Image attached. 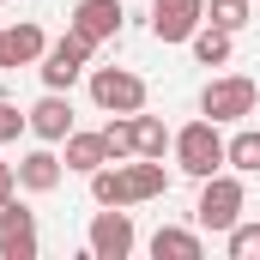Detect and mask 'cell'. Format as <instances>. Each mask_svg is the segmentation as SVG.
Here are the masks:
<instances>
[{
	"label": "cell",
	"mask_w": 260,
	"mask_h": 260,
	"mask_svg": "<svg viewBox=\"0 0 260 260\" xmlns=\"http://www.w3.org/2000/svg\"><path fill=\"white\" fill-rule=\"evenodd\" d=\"M164 194H170L164 157H121V164L91 170V200L97 206H145V200H164Z\"/></svg>",
	"instance_id": "1"
},
{
	"label": "cell",
	"mask_w": 260,
	"mask_h": 260,
	"mask_svg": "<svg viewBox=\"0 0 260 260\" xmlns=\"http://www.w3.org/2000/svg\"><path fill=\"white\" fill-rule=\"evenodd\" d=\"M170 151H176V170L194 176V182H206V176L224 170V133H218V121H206V115L188 121V127H176Z\"/></svg>",
	"instance_id": "2"
},
{
	"label": "cell",
	"mask_w": 260,
	"mask_h": 260,
	"mask_svg": "<svg viewBox=\"0 0 260 260\" xmlns=\"http://www.w3.org/2000/svg\"><path fill=\"white\" fill-rule=\"evenodd\" d=\"M242 206H248V188H242V176L218 170V176H206V182H200L194 224H200V230H218V236H224V230L242 218Z\"/></svg>",
	"instance_id": "3"
},
{
	"label": "cell",
	"mask_w": 260,
	"mask_h": 260,
	"mask_svg": "<svg viewBox=\"0 0 260 260\" xmlns=\"http://www.w3.org/2000/svg\"><path fill=\"white\" fill-rule=\"evenodd\" d=\"M254 103H260V85L248 73H224V79H212V85L200 91V115L218 121V127H224V121H248Z\"/></svg>",
	"instance_id": "4"
},
{
	"label": "cell",
	"mask_w": 260,
	"mask_h": 260,
	"mask_svg": "<svg viewBox=\"0 0 260 260\" xmlns=\"http://www.w3.org/2000/svg\"><path fill=\"white\" fill-rule=\"evenodd\" d=\"M139 248V230H133V212L127 206H97L91 230H85V254L91 260H127Z\"/></svg>",
	"instance_id": "5"
},
{
	"label": "cell",
	"mask_w": 260,
	"mask_h": 260,
	"mask_svg": "<svg viewBox=\"0 0 260 260\" xmlns=\"http://www.w3.org/2000/svg\"><path fill=\"white\" fill-rule=\"evenodd\" d=\"M145 97L151 91L133 67H91V103L103 115H133V109H145Z\"/></svg>",
	"instance_id": "6"
},
{
	"label": "cell",
	"mask_w": 260,
	"mask_h": 260,
	"mask_svg": "<svg viewBox=\"0 0 260 260\" xmlns=\"http://www.w3.org/2000/svg\"><path fill=\"white\" fill-rule=\"evenodd\" d=\"M91 55H97V43H85L79 30H67L61 43H49V49H43V61H37V73H43V85H49V91H73V85L85 79V67H91Z\"/></svg>",
	"instance_id": "7"
},
{
	"label": "cell",
	"mask_w": 260,
	"mask_h": 260,
	"mask_svg": "<svg viewBox=\"0 0 260 260\" xmlns=\"http://www.w3.org/2000/svg\"><path fill=\"white\" fill-rule=\"evenodd\" d=\"M206 24V0H151V37L157 43H188Z\"/></svg>",
	"instance_id": "8"
},
{
	"label": "cell",
	"mask_w": 260,
	"mask_h": 260,
	"mask_svg": "<svg viewBox=\"0 0 260 260\" xmlns=\"http://www.w3.org/2000/svg\"><path fill=\"white\" fill-rule=\"evenodd\" d=\"M121 18H127V12H121V0H79V6H73V18H67V30H79L85 43H97V49H103V43H115V37H121Z\"/></svg>",
	"instance_id": "9"
},
{
	"label": "cell",
	"mask_w": 260,
	"mask_h": 260,
	"mask_svg": "<svg viewBox=\"0 0 260 260\" xmlns=\"http://www.w3.org/2000/svg\"><path fill=\"white\" fill-rule=\"evenodd\" d=\"M24 121H30V139L61 145L67 133H73V97H67V91H43V97L24 109Z\"/></svg>",
	"instance_id": "10"
},
{
	"label": "cell",
	"mask_w": 260,
	"mask_h": 260,
	"mask_svg": "<svg viewBox=\"0 0 260 260\" xmlns=\"http://www.w3.org/2000/svg\"><path fill=\"white\" fill-rule=\"evenodd\" d=\"M61 176H67V157L55 151V145H43V139L18 157V188H24V194H55Z\"/></svg>",
	"instance_id": "11"
},
{
	"label": "cell",
	"mask_w": 260,
	"mask_h": 260,
	"mask_svg": "<svg viewBox=\"0 0 260 260\" xmlns=\"http://www.w3.org/2000/svg\"><path fill=\"white\" fill-rule=\"evenodd\" d=\"M49 49L43 24H0V73H18V67H37Z\"/></svg>",
	"instance_id": "12"
},
{
	"label": "cell",
	"mask_w": 260,
	"mask_h": 260,
	"mask_svg": "<svg viewBox=\"0 0 260 260\" xmlns=\"http://www.w3.org/2000/svg\"><path fill=\"white\" fill-rule=\"evenodd\" d=\"M61 157H67V170H79V176H91V170H103V164H115L109 157V139H103V127L97 133H67L61 139Z\"/></svg>",
	"instance_id": "13"
},
{
	"label": "cell",
	"mask_w": 260,
	"mask_h": 260,
	"mask_svg": "<svg viewBox=\"0 0 260 260\" xmlns=\"http://www.w3.org/2000/svg\"><path fill=\"white\" fill-rule=\"evenodd\" d=\"M151 254L157 260H200L206 254V236L188 230V224H164V230L151 236Z\"/></svg>",
	"instance_id": "14"
},
{
	"label": "cell",
	"mask_w": 260,
	"mask_h": 260,
	"mask_svg": "<svg viewBox=\"0 0 260 260\" xmlns=\"http://www.w3.org/2000/svg\"><path fill=\"white\" fill-rule=\"evenodd\" d=\"M224 170L260 176V127H236L230 139H224Z\"/></svg>",
	"instance_id": "15"
},
{
	"label": "cell",
	"mask_w": 260,
	"mask_h": 260,
	"mask_svg": "<svg viewBox=\"0 0 260 260\" xmlns=\"http://www.w3.org/2000/svg\"><path fill=\"white\" fill-rule=\"evenodd\" d=\"M170 139H176V133L164 127V115L133 109V157H164V151H170Z\"/></svg>",
	"instance_id": "16"
},
{
	"label": "cell",
	"mask_w": 260,
	"mask_h": 260,
	"mask_svg": "<svg viewBox=\"0 0 260 260\" xmlns=\"http://www.w3.org/2000/svg\"><path fill=\"white\" fill-rule=\"evenodd\" d=\"M188 49H194L200 67H224V61H230V49H236V37H230V30H218V24H200L194 37H188Z\"/></svg>",
	"instance_id": "17"
},
{
	"label": "cell",
	"mask_w": 260,
	"mask_h": 260,
	"mask_svg": "<svg viewBox=\"0 0 260 260\" xmlns=\"http://www.w3.org/2000/svg\"><path fill=\"white\" fill-rule=\"evenodd\" d=\"M0 260H37V218L0 230Z\"/></svg>",
	"instance_id": "18"
},
{
	"label": "cell",
	"mask_w": 260,
	"mask_h": 260,
	"mask_svg": "<svg viewBox=\"0 0 260 260\" xmlns=\"http://www.w3.org/2000/svg\"><path fill=\"white\" fill-rule=\"evenodd\" d=\"M224 248H230V260H260V224L236 218V224L224 230Z\"/></svg>",
	"instance_id": "19"
},
{
	"label": "cell",
	"mask_w": 260,
	"mask_h": 260,
	"mask_svg": "<svg viewBox=\"0 0 260 260\" xmlns=\"http://www.w3.org/2000/svg\"><path fill=\"white\" fill-rule=\"evenodd\" d=\"M206 24H218V30H242L248 24V0H206Z\"/></svg>",
	"instance_id": "20"
},
{
	"label": "cell",
	"mask_w": 260,
	"mask_h": 260,
	"mask_svg": "<svg viewBox=\"0 0 260 260\" xmlns=\"http://www.w3.org/2000/svg\"><path fill=\"white\" fill-rule=\"evenodd\" d=\"M103 139H109V157H115V164L133 157V115H109V121H103Z\"/></svg>",
	"instance_id": "21"
},
{
	"label": "cell",
	"mask_w": 260,
	"mask_h": 260,
	"mask_svg": "<svg viewBox=\"0 0 260 260\" xmlns=\"http://www.w3.org/2000/svg\"><path fill=\"white\" fill-rule=\"evenodd\" d=\"M30 218H37V212L18 200V188H6V194H0V230H12V224H30Z\"/></svg>",
	"instance_id": "22"
},
{
	"label": "cell",
	"mask_w": 260,
	"mask_h": 260,
	"mask_svg": "<svg viewBox=\"0 0 260 260\" xmlns=\"http://www.w3.org/2000/svg\"><path fill=\"white\" fill-rule=\"evenodd\" d=\"M18 133H30V121H24V109H18V103H6V97H0V145H12V139H18Z\"/></svg>",
	"instance_id": "23"
},
{
	"label": "cell",
	"mask_w": 260,
	"mask_h": 260,
	"mask_svg": "<svg viewBox=\"0 0 260 260\" xmlns=\"http://www.w3.org/2000/svg\"><path fill=\"white\" fill-rule=\"evenodd\" d=\"M6 188H18V164H6V157H0V194H6Z\"/></svg>",
	"instance_id": "24"
}]
</instances>
